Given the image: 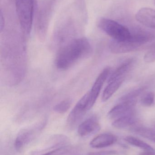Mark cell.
<instances>
[{
    "label": "cell",
    "instance_id": "cell-1",
    "mask_svg": "<svg viewBox=\"0 0 155 155\" xmlns=\"http://www.w3.org/2000/svg\"><path fill=\"white\" fill-rule=\"evenodd\" d=\"M93 53V47L87 39H75L59 50L56 58V66L59 70H68L80 60L90 57Z\"/></svg>",
    "mask_w": 155,
    "mask_h": 155
},
{
    "label": "cell",
    "instance_id": "cell-2",
    "mask_svg": "<svg viewBox=\"0 0 155 155\" xmlns=\"http://www.w3.org/2000/svg\"><path fill=\"white\" fill-rule=\"evenodd\" d=\"M16 14L23 31L31 32L34 12L35 0H15Z\"/></svg>",
    "mask_w": 155,
    "mask_h": 155
},
{
    "label": "cell",
    "instance_id": "cell-3",
    "mask_svg": "<svg viewBox=\"0 0 155 155\" xmlns=\"http://www.w3.org/2000/svg\"><path fill=\"white\" fill-rule=\"evenodd\" d=\"M46 123L45 120H43L21 130L15 141V150L19 152L22 151L38 136L44 128Z\"/></svg>",
    "mask_w": 155,
    "mask_h": 155
},
{
    "label": "cell",
    "instance_id": "cell-4",
    "mask_svg": "<svg viewBox=\"0 0 155 155\" xmlns=\"http://www.w3.org/2000/svg\"><path fill=\"white\" fill-rule=\"evenodd\" d=\"M100 29L113 38L118 41L128 40L131 37V31L125 26L113 20L102 18L98 24Z\"/></svg>",
    "mask_w": 155,
    "mask_h": 155
},
{
    "label": "cell",
    "instance_id": "cell-5",
    "mask_svg": "<svg viewBox=\"0 0 155 155\" xmlns=\"http://www.w3.org/2000/svg\"><path fill=\"white\" fill-rule=\"evenodd\" d=\"M88 101L87 92L78 101L67 117L66 125L69 129H74L80 124V123L89 111L87 108Z\"/></svg>",
    "mask_w": 155,
    "mask_h": 155
},
{
    "label": "cell",
    "instance_id": "cell-6",
    "mask_svg": "<svg viewBox=\"0 0 155 155\" xmlns=\"http://www.w3.org/2000/svg\"><path fill=\"white\" fill-rule=\"evenodd\" d=\"M110 71L111 69L110 67L105 68L96 78L91 90L88 92L87 108L88 110H90L95 104L105 82L106 80H107L109 74H110Z\"/></svg>",
    "mask_w": 155,
    "mask_h": 155
},
{
    "label": "cell",
    "instance_id": "cell-7",
    "mask_svg": "<svg viewBox=\"0 0 155 155\" xmlns=\"http://www.w3.org/2000/svg\"><path fill=\"white\" fill-rule=\"evenodd\" d=\"M141 45L128 39L125 41L113 40L109 44L110 51L115 54L127 53L135 51L141 48Z\"/></svg>",
    "mask_w": 155,
    "mask_h": 155
},
{
    "label": "cell",
    "instance_id": "cell-8",
    "mask_svg": "<svg viewBox=\"0 0 155 155\" xmlns=\"http://www.w3.org/2000/svg\"><path fill=\"white\" fill-rule=\"evenodd\" d=\"M101 129L98 117L92 116L78 126V134L82 137H86L97 133Z\"/></svg>",
    "mask_w": 155,
    "mask_h": 155
},
{
    "label": "cell",
    "instance_id": "cell-9",
    "mask_svg": "<svg viewBox=\"0 0 155 155\" xmlns=\"http://www.w3.org/2000/svg\"><path fill=\"white\" fill-rule=\"evenodd\" d=\"M136 103V102L119 103L108 112L107 117L109 119L115 120L133 113L135 112L134 107Z\"/></svg>",
    "mask_w": 155,
    "mask_h": 155
},
{
    "label": "cell",
    "instance_id": "cell-10",
    "mask_svg": "<svg viewBox=\"0 0 155 155\" xmlns=\"http://www.w3.org/2000/svg\"><path fill=\"white\" fill-rule=\"evenodd\" d=\"M136 19L148 28L155 29V10L152 8H141L136 15Z\"/></svg>",
    "mask_w": 155,
    "mask_h": 155
},
{
    "label": "cell",
    "instance_id": "cell-11",
    "mask_svg": "<svg viewBox=\"0 0 155 155\" xmlns=\"http://www.w3.org/2000/svg\"><path fill=\"white\" fill-rule=\"evenodd\" d=\"M117 138L111 134H103L96 136L91 141L90 146L92 148H102L113 144Z\"/></svg>",
    "mask_w": 155,
    "mask_h": 155
},
{
    "label": "cell",
    "instance_id": "cell-12",
    "mask_svg": "<svg viewBox=\"0 0 155 155\" xmlns=\"http://www.w3.org/2000/svg\"><path fill=\"white\" fill-rule=\"evenodd\" d=\"M134 61L133 59H129L123 62L118 66L111 74H109L107 78L108 83L119 78L123 77L130 69L133 64Z\"/></svg>",
    "mask_w": 155,
    "mask_h": 155
},
{
    "label": "cell",
    "instance_id": "cell-13",
    "mask_svg": "<svg viewBox=\"0 0 155 155\" xmlns=\"http://www.w3.org/2000/svg\"><path fill=\"white\" fill-rule=\"evenodd\" d=\"M124 79V76H123L108 83V85L104 90L102 95L103 102L107 101L116 92L122 85Z\"/></svg>",
    "mask_w": 155,
    "mask_h": 155
},
{
    "label": "cell",
    "instance_id": "cell-14",
    "mask_svg": "<svg viewBox=\"0 0 155 155\" xmlns=\"http://www.w3.org/2000/svg\"><path fill=\"white\" fill-rule=\"evenodd\" d=\"M137 122V118L135 112L128 114L123 117L114 120L112 125L118 129H123L129 127L133 126Z\"/></svg>",
    "mask_w": 155,
    "mask_h": 155
},
{
    "label": "cell",
    "instance_id": "cell-15",
    "mask_svg": "<svg viewBox=\"0 0 155 155\" xmlns=\"http://www.w3.org/2000/svg\"><path fill=\"white\" fill-rule=\"evenodd\" d=\"M131 130L135 134L155 143V130L143 126H133Z\"/></svg>",
    "mask_w": 155,
    "mask_h": 155
},
{
    "label": "cell",
    "instance_id": "cell-16",
    "mask_svg": "<svg viewBox=\"0 0 155 155\" xmlns=\"http://www.w3.org/2000/svg\"><path fill=\"white\" fill-rule=\"evenodd\" d=\"M145 89V87H141L129 92L119 99V103L137 102V97L144 91Z\"/></svg>",
    "mask_w": 155,
    "mask_h": 155
},
{
    "label": "cell",
    "instance_id": "cell-17",
    "mask_svg": "<svg viewBox=\"0 0 155 155\" xmlns=\"http://www.w3.org/2000/svg\"><path fill=\"white\" fill-rule=\"evenodd\" d=\"M124 140L130 144L136 147H139V148H141V149H143V150H146V151H154L153 148L151 146L149 145L147 143H145L142 140L136 138V137H134L131 136L126 137H125Z\"/></svg>",
    "mask_w": 155,
    "mask_h": 155
},
{
    "label": "cell",
    "instance_id": "cell-18",
    "mask_svg": "<svg viewBox=\"0 0 155 155\" xmlns=\"http://www.w3.org/2000/svg\"><path fill=\"white\" fill-rule=\"evenodd\" d=\"M72 101L70 98L64 99L54 106L53 109L55 112L59 114H64L68 111L71 107Z\"/></svg>",
    "mask_w": 155,
    "mask_h": 155
},
{
    "label": "cell",
    "instance_id": "cell-19",
    "mask_svg": "<svg viewBox=\"0 0 155 155\" xmlns=\"http://www.w3.org/2000/svg\"><path fill=\"white\" fill-rule=\"evenodd\" d=\"M74 148L69 145L53 149L50 152L40 155H67L72 153Z\"/></svg>",
    "mask_w": 155,
    "mask_h": 155
},
{
    "label": "cell",
    "instance_id": "cell-20",
    "mask_svg": "<svg viewBox=\"0 0 155 155\" xmlns=\"http://www.w3.org/2000/svg\"><path fill=\"white\" fill-rule=\"evenodd\" d=\"M154 99V94L152 92H148L141 97L140 103L143 106L150 107L153 104Z\"/></svg>",
    "mask_w": 155,
    "mask_h": 155
},
{
    "label": "cell",
    "instance_id": "cell-21",
    "mask_svg": "<svg viewBox=\"0 0 155 155\" xmlns=\"http://www.w3.org/2000/svg\"><path fill=\"white\" fill-rule=\"evenodd\" d=\"M144 61L147 63H152L155 62V45L150 48L144 57Z\"/></svg>",
    "mask_w": 155,
    "mask_h": 155
},
{
    "label": "cell",
    "instance_id": "cell-22",
    "mask_svg": "<svg viewBox=\"0 0 155 155\" xmlns=\"http://www.w3.org/2000/svg\"><path fill=\"white\" fill-rule=\"evenodd\" d=\"M116 152L115 151H104V152H96L90 153L89 155H113L116 154Z\"/></svg>",
    "mask_w": 155,
    "mask_h": 155
},
{
    "label": "cell",
    "instance_id": "cell-23",
    "mask_svg": "<svg viewBox=\"0 0 155 155\" xmlns=\"http://www.w3.org/2000/svg\"><path fill=\"white\" fill-rule=\"evenodd\" d=\"M5 27V19L3 14L2 10L0 12V31L1 32L2 31Z\"/></svg>",
    "mask_w": 155,
    "mask_h": 155
},
{
    "label": "cell",
    "instance_id": "cell-24",
    "mask_svg": "<svg viewBox=\"0 0 155 155\" xmlns=\"http://www.w3.org/2000/svg\"><path fill=\"white\" fill-rule=\"evenodd\" d=\"M139 155H155V153L153 152V151H146V152L141 153Z\"/></svg>",
    "mask_w": 155,
    "mask_h": 155
},
{
    "label": "cell",
    "instance_id": "cell-25",
    "mask_svg": "<svg viewBox=\"0 0 155 155\" xmlns=\"http://www.w3.org/2000/svg\"></svg>",
    "mask_w": 155,
    "mask_h": 155
}]
</instances>
